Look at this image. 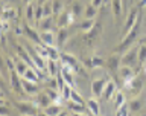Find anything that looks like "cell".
Wrapping results in <instances>:
<instances>
[{
	"instance_id": "1",
	"label": "cell",
	"mask_w": 146,
	"mask_h": 116,
	"mask_svg": "<svg viewBox=\"0 0 146 116\" xmlns=\"http://www.w3.org/2000/svg\"><path fill=\"white\" fill-rule=\"evenodd\" d=\"M140 17H141V15H139V18H137V21H135V25L126 32L125 37H123V40L116 46V48H114V52L123 54V52H126L128 49H131L132 46H134L135 40H137V35H139V31H140V20H141Z\"/></svg>"
},
{
	"instance_id": "2",
	"label": "cell",
	"mask_w": 146,
	"mask_h": 116,
	"mask_svg": "<svg viewBox=\"0 0 146 116\" xmlns=\"http://www.w3.org/2000/svg\"><path fill=\"white\" fill-rule=\"evenodd\" d=\"M139 63V49H128L126 52H123L122 57V66H131L135 67Z\"/></svg>"
},
{
	"instance_id": "3",
	"label": "cell",
	"mask_w": 146,
	"mask_h": 116,
	"mask_svg": "<svg viewBox=\"0 0 146 116\" xmlns=\"http://www.w3.org/2000/svg\"><path fill=\"white\" fill-rule=\"evenodd\" d=\"M123 84H125V87L131 92L132 95L137 96L140 93L141 87H143V76H141V75H135L134 78H131L129 81H125Z\"/></svg>"
},
{
	"instance_id": "4",
	"label": "cell",
	"mask_w": 146,
	"mask_h": 116,
	"mask_svg": "<svg viewBox=\"0 0 146 116\" xmlns=\"http://www.w3.org/2000/svg\"><path fill=\"white\" fill-rule=\"evenodd\" d=\"M139 15H140V8H139V6L131 8V9H129V12H128V15H126L125 26H123V35H125L126 32L135 25V21H137V18H139Z\"/></svg>"
},
{
	"instance_id": "5",
	"label": "cell",
	"mask_w": 146,
	"mask_h": 116,
	"mask_svg": "<svg viewBox=\"0 0 146 116\" xmlns=\"http://www.w3.org/2000/svg\"><path fill=\"white\" fill-rule=\"evenodd\" d=\"M66 107H67V110H68V112H70L72 115H82V113H90L88 107H85L84 104L75 103V101H72V99L66 101Z\"/></svg>"
},
{
	"instance_id": "6",
	"label": "cell",
	"mask_w": 146,
	"mask_h": 116,
	"mask_svg": "<svg viewBox=\"0 0 146 116\" xmlns=\"http://www.w3.org/2000/svg\"><path fill=\"white\" fill-rule=\"evenodd\" d=\"M15 109L21 115H35L38 112V105H34L31 103H20V101L15 103Z\"/></svg>"
},
{
	"instance_id": "7",
	"label": "cell",
	"mask_w": 146,
	"mask_h": 116,
	"mask_svg": "<svg viewBox=\"0 0 146 116\" xmlns=\"http://www.w3.org/2000/svg\"><path fill=\"white\" fill-rule=\"evenodd\" d=\"M120 66H122V55L117 54V52H114L113 55H110L108 60H107V67L110 69V70L116 73V72H119Z\"/></svg>"
},
{
	"instance_id": "8",
	"label": "cell",
	"mask_w": 146,
	"mask_h": 116,
	"mask_svg": "<svg viewBox=\"0 0 146 116\" xmlns=\"http://www.w3.org/2000/svg\"><path fill=\"white\" fill-rule=\"evenodd\" d=\"M117 93V87H116V82H114L113 80H110V81H107V86H105V89H104V93H102V98L104 101H111L113 98H114V95Z\"/></svg>"
},
{
	"instance_id": "9",
	"label": "cell",
	"mask_w": 146,
	"mask_h": 116,
	"mask_svg": "<svg viewBox=\"0 0 146 116\" xmlns=\"http://www.w3.org/2000/svg\"><path fill=\"white\" fill-rule=\"evenodd\" d=\"M75 17H76V15H75L72 11L61 12V14H59V18H58V27H68L70 25H73Z\"/></svg>"
},
{
	"instance_id": "10",
	"label": "cell",
	"mask_w": 146,
	"mask_h": 116,
	"mask_svg": "<svg viewBox=\"0 0 146 116\" xmlns=\"http://www.w3.org/2000/svg\"><path fill=\"white\" fill-rule=\"evenodd\" d=\"M21 84H23L25 93H27V95H38L40 87H38V84H36V81H31V80H26V78H21Z\"/></svg>"
},
{
	"instance_id": "11",
	"label": "cell",
	"mask_w": 146,
	"mask_h": 116,
	"mask_svg": "<svg viewBox=\"0 0 146 116\" xmlns=\"http://www.w3.org/2000/svg\"><path fill=\"white\" fill-rule=\"evenodd\" d=\"M105 86H107V80H105V78L94 80L91 82V93H93V96H102Z\"/></svg>"
},
{
	"instance_id": "12",
	"label": "cell",
	"mask_w": 146,
	"mask_h": 116,
	"mask_svg": "<svg viewBox=\"0 0 146 116\" xmlns=\"http://www.w3.org/2000/svg\"><path fill=\"white\" fill-rule=\"evenodd\" d=\"M23 34H26L27 35V38L29 40H32V41H35L36 44L38 43H41V38H40V34L38 32H36L34 27H32L29 23H25V25H23Z\"/></svg>"
},
{
	"instance_id": "13",
	"label": "cell",
	"mask_w": 146,
	"mask_h": 116,
	"mask_svg": "<svg viewBox=\"0 0 146 116\" xmlns=\"http://www.w3.org/2000/svg\"><path fill=\"white\" fill-rule=\"evenodd\" d=\"M61 72H62V76H64V80H66L67 84H70V86L75 84V69L67 66V64H62Z\"/></svg>"
},
{
	"instance_id": "14",
	"label": "cell",
	"mask_w": 146,
	"mask_h": 116,
	"mask_svg": "<svg viewBox=\"0 0 146 116\" xmlns=\"http://www.w3.org/2000/svg\"><path fill=\"white\" fill-rule=\"evenodd\" d=\"M119 76L122 78L123 82H125V81H129L131 78L135 76L134 67H131V66H120V69H119Z\"/></svg>"
},
{
	"instance_id": "15",
	"label": "cell",
	"mask_w": 146,
	"mask_h": 116,
	"mask_svg": "<svg viewBox=\"0 0 146 116\" xmlns=\"http://www.w3.org/2000/svg\"><path fill=\"white\" fill-rule=\"evenodd\" d=\"M59 58L62 60V63H64V64H67V66H70V67L75 69V72H79V63H78V60H76L75 57H72V55H68V54H66V52H62Z\"/></svg>"
},
{
	"instance_id": "16",
	"label": "cell",
	"mask_w": 146,
	"mask_h": 116,
	"mask_svg": "<svg viewBox=\"0 0 146 116\" xmlns=\"http://www.w3.org/2000/svg\"><path fill=\"white\" fill-rule=\"evenodd\" d=\"M53 101H52V98L49 96V93L46 92V93H38L36 95V105H38L40 109H46V107H49L50 104H52Z\"/></svg>"
},
{
	"instance_id": "17",
	"label": "cell",
	"mask_w": 146,
	"mask_h": 116,
	"mask_svg": "<svg viewBox=\"0 0 146 116\" xmlns=\"http://www.w3.org/2000/svg\"><path fill=\"white\" fill-rule=\"evenodd\" d=\"M40 38L43 44H50V46H53L55 41H56L52 31H40Z\"/></svg>"
},
{
	"instance_id": "18",
	"label": "cell",
	"mask_w": 146,
	"mask_h": 116,
	"mask_svg": "<svg viewBox=\"0 0 146 116\" xmlns=\"http://www.w3.org/2000/svg\"><path fill=\"white\" fill-rule=\"evenodd\" d=\"M94 25H96L94 18H84V20L78 25V29L82 31V32H90L94 27Z\"/></svg>"
},
{
	"instance_id": "19",
	"label": "cell",
	"mask_w": 146,
	"mask_h": 116,
	"mask_svg": "<svg viewBox=\"0 0 146 116\" xmlns=\"http://www.w3.org/2000/svg\"><path fill=\"white\" fill-rule=\"evenodd\" d=\"M53 27V17H43L38 21V29L40 31H50Z\"/></svg>"
},
{
	"instance_id": "20",
	"label": "cell",
	"mask_w": 146,
	"mask_h": 116,
	"mask_svg": "<svg viewBox=\"0 0 146 116\" xmlns=\"http://www.w3.org/2000/svg\"><path fill=\"white\" fill-rule=\"evenodd\" d=\"M111 8H113V14L116 18H120V15H123V2L122 0H111Z\"/></svg>"
},
{
	"instance_id": "21",
	"label": "cell",
	"mask_w": 146,
	"mask_h": 116,
	"mask_svg": "<svg viewBox=\"0 0 146 116\" xmlns=\"http://www.w3.org/2000/svg\"><path fill=\"white\" fill-rule=\"evenodd\" d=\"M29 67H31L29 64H27L26 61H23L21 58L15 61V72H17V73H18V75H20L21 78L25 76V73L27 72V69H29Z\"/></svg>"
},
{
	"instance_id": "22",
	"label": "cell",
	"mask_w": 146,
	"mask_h": 116,
	"mask_svg": "<svg viewBox=\"0 0 146 116\" xmlns=\"http://www.w3.org/2000/svg\"><path fill=\"white\" fill-rule=\"evenodd\" d=\"M87 107H88V110H90V115H100V107H99L98 99L90 98L88 101H87Z\"/></svg>"
},
{
	"instance_id": "23",
	"label": "cell",
	"mask_w": 146,
	"mask_h": 116,
	"mask_svg": "<svg viewBox=\"0 0 146 116\" xmlns=\"http://www.w3.org/2000/svg\"><path fill=\"white\" fill-rule=\"evenodd\" d=\"M129 110H131V113H139L141 109H143V103L139 99V98H132L129 103Z\"/></svg>"
},
{
	"instance_id": "24",
	"label": "cell",
	"mask_w": 146,
	"mask_h": 116,
	"mask_svg": "<svg viewBox=\"0 0 146 116\" xmlns=\"http://www.w3.org/2000/svg\"><path fill=\"white\" fill-rule=\"evenodd\" d=\"M44 113L46 115H61L62 113V107L56 103H52L49 105V107L44 109Z\"/></svg>"
},
{
	"instance_id": "25",
	"label": "cell",
	"mask_w": 146,
	"mask_h": 116,
	"mask_svg": "<svg viewBox=\"0 0 146 116\" xmlns=\"http://www.w3.org/2000/svg\"><path fill=\"white\" fill-rule=\"evenodd\" d=\"M47 70L50 73V76L55 78L56 73L59 70V66H56V60H52V58H47Z\"/></svg>"
},
{
	"instance_id": "26",
	"label": "cell",
	"mask_w": 146,
	"mask_h": 116,
	"mask_svg": "<svg viewBox=\"0 0 146 116\" xmlns=\"http://www.w3.org/2000/svg\"><path fill=\"white\" fill-rule=\"evenodd\" d=\"M98 15V8L94 5H87L85 9H84V18H94Z\"/></svg>"
},
{
	"instance_id": "27",
	"label": "cell",
	"mask_w": 146,
	"mask_h": 116,
	"mask_svg": "<svg viewBox=\"0 0 146 116\" xmlns=\"http://www.w3.org/2000/svg\"><path fill=\"white\" fill-rule=\"evenodd\" d=\"M84 9H85V8L82 6L81 2H78V0H75V2L72 3V6H70V11H72L73 14H75L76 17H79L81 14H84Z\"/></svg>"
},
{
	"instance_id": "28",
	"label": "cell",
	"mask_w": 146,
	"mask_h": 116,
	"mask_svg": "<svg viewBox=\"0 0 146 116\" xmlns=\"http://www.w3.org/2000/svg\"><path fill=\"white\" fill-rule=\"evenodd\" d=\"M67 38H68L67 27H59V32H58V44L59 46H64V43L67 41Z\"/></svg>"
},
{
	"instance_id": "29",
	"label": "cell",
	"mask_w": 146,
	"mask_h": 116,
	"mask_svg": "<svg viewBox=\"0 0 146 116\" xmlns=\"http://www.w3.org/2000/svg\"><path fill=\"white\" fill-rule=\"evenodd\" d=\"M26 18L29 23L35 20V6L32 3H27V6H26Z\"/></svg>"
},
{
	"instance_id": "30",
	"label": "cell",
	"mask_w": 146,
	"mask_h": 116,
	"mask_svg": "<svg viewBox=\"0 0 146 116\" xmlns=\"http://www.w3.org/2000/svg\"><path fill=\"white\" fill-rule=\"evenodd\" d=\"M52 8H53V15H59L62 12L64 3L61 0H52Z\"/></svg>"
},
{
	"instance_id": "31",
	"label": "cell",
	"mask_w": 146,
	"mask_h": 116,
	"mask_svg": "<svg viewBox=\"0 0 146 116\" xmlns=\"http://www.w3.org/2000/svg\"><path fill=\"white\" fill-rule=\"evenodd\" d=\"M11 17H15V11L11 6H5L2 11V20H9Z\"/></svg>"
},
{
	"instance_id": "32",
	"label": "cell",
	"mask_w": 146,
	"mask_h": 116,
	"mask_svg": "<svg viewBox=\"0 0 146 116\" xmlns=\"http://www.w3.org/2000/svg\"><path fill=\"white\" fill-rule=\"evenodd\" d=\"M126 101H125V95L122 93V92H117L116 95H114V107H116V110L120 107L122 104H125Z\"/></svg>"
},
{
	"instance_id": "33",
	"label": "cell",
	"mask_w": 146,
	"mask_h": 116,
	"mask_svg": "<svg viewBox=\"0 0 146 116\" xmlns=\"http://www.w3.org/2000/svg\"><path fill=\"white\" fill-rule=\"evenodd\" d=\"M43 17H44V8H43V3H36V5H35V21L38 23Z\"/></svg>"
},
{
	"instance_id": "34",
	"label": "cell",
	"mask_w": 146,
	"mask_h": 116,
	"mask_svg": "<svg viewBox=\"0 0 146 116\" xmlns=\"http://www.w3.org/2000/svg\"><path fill=\"white\" fill-rule=\"evenodd\" d=\"M72 87H73V86H70V84H67V82H66V86H64V89H62V92H61V96H62L64 101H68V99H70L72 90H73Z\"/></svg>"
},
{
	"instance_id": "35",
	"label": "cell",
	"mask_w": 146,
	"mask_h": 116,
	"mask_svg": "<svg viewBox=\"0 0 146 116\" xmlns=\"http://www.w3.org/2000/svg\"><path fill=\"white\" fill-rule=\"evenodd\" d=\"M44 8V17H52L53 15V8H52V0H47V2L43 3Z\"/></svg>"
},
{
	"instance_id": "36",
	"label": "cell",
	"mask_w": 146,
	"mask_h": 116,
	"mask_svg": "<svg viewBox=\"0 0 146 116\" xmlns=\"http://www.w3.org/2000/svg\"><path fill=\"white\" fill-rule=\"evenodd\" d=\"M139 63L140 64L146 63V44H140L139 46Z\"/></svg>"
},
{
	"instance_id": "37",
	"label": "cell",
	"mask_w": 146,
	"mask_h": 116,
	"mask_svg": "<svg viewBox=\"0 0 146 116\" xmlns=\"http://www.w3.org/2000/svg\"><path fill=\"white\" fill-rule=\"evenodd\" d=\"M131 113V110H129V104L128 103H125V104H122L120 107H119L117 110H116V115H129Z\"/></svg>"
},
{
	"instance_id": "38",
	"label": "cell",
	"mask_w": 146,
	"mask_h": 116,
	"mask_svg": "<svg viewBox=\"0 0 146 116\" xmlns=\"http://www.w3.org/2000/svg\"><path fill=\"white\" fill-rule=\"evenodd\" d=\"M70 99H72V101H75V103H79V104H84V103H85L84 98L81 96V93H78L76 90H72V96H70Z\"/></svg>"
},
{
	"instance_id": "39",
	"label": "cell",
	"mask_w": 146,
	"mask_h": 116,
	"mask_svg": "<svg viewBox=\"0 0 146 116\" xmlns=\"http://www.w3.org/2000/svg\"><path fill=\"white\" fill-rule=\"evenodd\" d=\"M91 61H93V67H102L105 61L100 57H91Z\"/></svg>"
},
{
	"instance_id": "40",
	"label": "cell",
	"mask_w": 146,
	"mask_h": 116,
	"mask_svg": "<svg viewBox=\"0 0 146 116\" xmlns=\"http://www.w3.org/2000/svg\"><path fill=\"white\" fill-rule=\"evenodd\" d=\"M123 2V15H128V9H129L131 0H122Z\"/></svg>"
},
{
	"instance_id": "41",
	"label": "cell",
	"mask_w": 146,
	"mask_h": 116,
	"mask_svg": "<svg viewBox=\"0 0 146 116\" xmlns=\"http://www.w3.org/2000/svg\"><path fill=\"white\" fill-rule=\"evenodd\" d=\"M9 113V109L6 107V103L2 101V104H0V115H8Z\"/></svg>"
},
{
	"instance_id": "42",
	"label": "cell",
	"mask_w": 146,
	"mask_h": 116,
	"mask_svg": "<svg viewBox=\"0 0 146 116\" xmlns=\"http://www.w3.org/2000/svg\"><path fill=\"white\" fill-rule=\"evenodd\" d=\"M6 66H8L9 70H15V63H14L11 58H6Z\"/></svg>"
},
{
	"instance_id": "43",
	"label": "cell",
	"mask_w": 146,
	"mask_h": 116,
	"mask_svg": "<svg viewBox=\"0 0 146 116\" xmlns=\"http://www.w3.org/2000/svg\"><path fill=\"white\" fill-rule=\"evenodd\" d=\"M91 5H94L96 8H100L104 5V0H91Z\"/></svg>"
},
{
	"instance_id": "44",
	"label": "cell",
	"mask_w": 146,
	"mask_h": 116,
	"mask_svg": "<svg viewBox=\"0 0 146 116\" xmlns=\"http://www.w3.org/2000/svg\"><path fill=\"white\" fill-rule=\"evenodd\" d=\"M137 6H139L140 9L145 8V6H146V0H139V5H137Z\"/></svg>"
},
{
	"instance_id": "45",
	"label": "cell",
	"mask_w": 146,
	"mask_h": 116,
	"mask_svg": "<svg viewBox=\"0 0 146 116\" xmlns=\"http://www.w3.org/2000/svg\"><path fill=\"white\" fill-rule=\"evenodd\" d=\"M139 43H140V44H146V35L141 37V38L139 40Z\"/></svg>"
},
{
	"instance_id": "46",
	"label": "cell",
	"mask_w": 146,
	"mask_h": 116,
	"mask_svg": "<svg viewBox=\"0 0 146 116\" xmlns=\"http://www.w3.org/2000/svg\"><path fill=\"white\" fill-rule=\"evenodd\" d=\"M23 2H25V3L27 5V3H32V0H23Z\"/></svg>"
},
{
	"instance_id": "47",
	"label": "cell",
	"mask_w": 146,
	"mask_h": 116,
	"mask_svg": "<svg viewBox=\"0 0 146 116\" xmlns=\"http://www.w3.org/2000/svg\"><path fill=\"white\" fill-rule=\"evenodd\" d=\"M110 3V0H104V5H108Z\"/></svg>"
},
{
	"instance_id": "48",
	"label": "cell",
	"mask_w": 146,
	"mask_h": 116,
	"mask_svg": "<svg viewBox=\"0 0 146 116\" xmlns=\"http://www.w3.org/2000/svg\"><path fill=\"white\" fill-rule=\"evenodd\" d=\"M44 2H47V0H40V3H44Z\"/></svg>"
},
{
	"instance_id": "49",
	"label": "cell",
	"mask_w": 146,
	"mask_h": 116,
	"mask_svg": "<svg viewBox=\"0 0 146 116\" xmlns=\"http://www.w3.org/2000/svg\"><path fill=\"white\" fill-rule=\"evenodd\" d=\"M132 2H134V0H131V3H132Z\"/></svg>"
},
{
	"instance_id": "50",
	"label": "cell",
	"mask_w": 146,
	"mask_h": 116,
	"mask_svg": "<svg viewBox=\"0 0 146 116\" xmlns=\"http://www.w3.org/2000/svg\"><path fill=\"white\" fill-rule=\"evenodd\" d=\"M145 9H146V6H145Z\"/></svg>"
},
{
	"instance_id": "51",
	"label": "cell",
	"mask_w": 146,
	"mask_h": 116,
	"mask_svg": "<svg viewBox=\"0 0 146 116\" xmlns=\"http://www.w3.org/2000/svg\"><path fill=\"white\" fill-rule=\"evenodd\" d=\"M90 2H91V0H90Z\"/></svg>"
}]
</instances>
